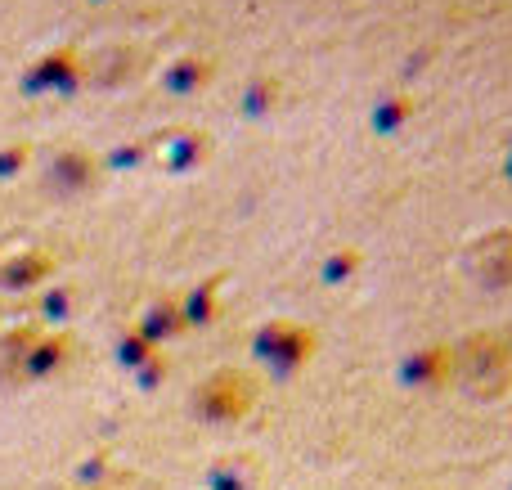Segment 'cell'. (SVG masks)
I'll use <instances>...</instances> for the list:
<instances>
[{"label": "cell", "instance_id": "3957f363", "mask_svg": "<svg viewBox=\"0 0 512 490\" xmlns=\"http://www.w3.org/2000/svg\"><path fill=\"white\" fill-rule=\"evenodd\" d=\"M472 275L490 288L512 284V230H495L472 248Z\"/></svg>", "mask_w": 512, "mask_h": 490}, {"label": "cell", "instance_id": "7a4b0ae2", "mask_svg": "<svg viewBox=\"0 0 512 490\" xmlns=\"http://www.w3.org/2000/svg\"><path fill=\"white\" fill-rule=\"evenodd\" d=\"M198 405H203V414H212V419H239L252 405V383L239 374H216L212 383L198 392Z\"/></svg>", "mask_w": 512, "mask_h": 490}, {"label": "cell", "instance_id": "277c9868", "mask_svg": "<svg viewBox=\"0 0 512 490\" xmlns=\"http://www.w3.org/2000/svg\"><path fill=\"white\" fill-rule=\"evenodd\" d=\"M310 351V338L306 329H288V324H270L261 333V356H270L279 369H292L301 356Z\"/></svg>", "mask_w": 512, "mask_h": 490}, {"label": "cell", "instance_id": "6da1fadb", "mask_svg": "<svg viewBox=\"0 0 512 490\" xmlns=\"http://www.w3.org/2000/svg\"><path fill=\"white\" fill-rule=\"evenodd\" d=\"M454 374L472 396H499L512 383V351L495 333H477L459 347L454 356Z\"/></svg>", "mask_w": 512, "mask_h": 490}]
</instances>
